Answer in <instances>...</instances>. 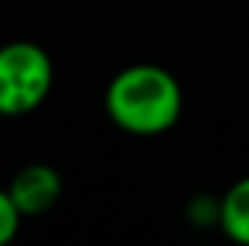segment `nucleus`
<instances>
[{
  "mask_svg": "<svg viewBox=\"0 0 249 246\" xmlns=\"http://www.w3.org/2000/svg\"><path fill=\"white\" fill-rule=\"evenodd\" d=\"M105 110L130 136H160L183 116V87L160 64H130L110 78Z\"/></svg>",
  "mask_w": 249,
  "mask_h": 246,
  "instance_id": "obj_1",
  "label": "nucleus"
},
{
  "mask_svg": "<svg viewBox=\"0 0 249 246\" xmlns=\"http://www.w3.org/2000/svg\"><path fill=\"white\" fill-rule=\"evenodd\" d=\"M55 81L50 53L35 41H9L0 47V116H26L38 110Z\"/></svg>",
  "mask_w": 249,
  "mask_h": 246,
  "instance_id": "obj_2",
  "label": "nucleus"
},
{
  "mask_svg": "<svg viewBox=\"0 0 249 246\" xmlns=\"http://www.w3.org/2000/svg\"><path fill=\"white\" fill-rule=\"evenodd\" d=\"M6 191H9V197L15 200V206H18V211L23 217H35V214L50 211L61 200L64 183H61V174L53 165L32 162V165H23L12 177Z\"/></svg>",
  "mask_w": 249,
  "mask_h": 246,
  "instance_id": "obj_3",
  "label": "nucleus"
},
{
  "mask_svg": "<svg viewBox=\"0 0 249 246\" xmlns=\"http://www.w3.org/2000/svg\"><path fill=\"white\" fill-rule=\"evenodd\" d=\"M217 226L223 229V235L229 241L249 246V177L229 185V191L220 197Z\"/></svg>",
  "mask_w": 249,
  "mask_h": 246,
  "instance_id": "obj_4",
  "label": "nucleus"
},
{
  "mask_svg": "<svg viewBox=\"0 0 249 246\" xmlns=\"http://www.w3.org/2000/svg\"><path fill=\"white\" fill-rule=\"evenodd\" d=\"M20 220H23V214L18 211L15 200L9 197L6 188H0V246L12 244V241L18 238V232H20Z\"/></svg>",
  "mask_w": 249,
  "mask_h": 246,
  "instance_id": "obj_5",
  "label": "nucleus"
},
{
  "mask_svg": "<svg viewBox=\"0 0 249 246\" xmlns=\"http://www.w3.org/2000/svg\"><path fill=\"white\" fill-rule=\"evenodd\" d=\"M188 217L194 226H217L220 220V197H194L188 206Z\"/></svg>",
  "mask_w": 249,
  "mask_h": 246,
  "instance_id": "obj_6",
  "label": "nucleus"
}]
</instances>
